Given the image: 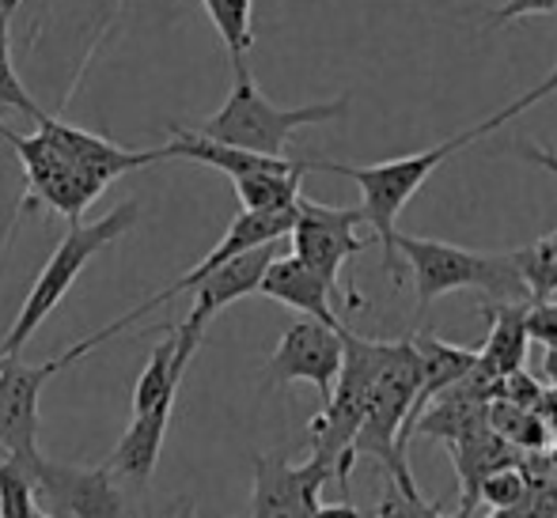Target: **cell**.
<instances>
[{"mask_svg": "<svg viewBox=\"0 0 557 518\" xmlns=\"http://www.w3.org/2000/svg\"><path fill=\"white\" fill-rule=\"evenodd\" d=\"M543 375H546V382H550V394L557 397V352H546V359H543Z\"/></svg>", "mask_w": 557, "mask_h": 518, "instance_id": "obj_31", "label": "cell"}, {"mask_svg": "<svg viewBox=\"0 0 557 518\" xmlns=\"http://www.w3.org/2000/svg\"><path fill=\"white\" fill-rule=\"evenodd\" d=\"M38 137H42L46 144H50L53 152H58L61 160L76 170V175H84L88 182L103 186V190L114 182V178L133 175V170L152 167V163L168 160L163 148L133 152V148H122V144H114V140L99 137V132H88V129H81V125H69V122L50 117V114L38 122Z\"/></svg>", "mask_w": 557, "mask_h": 518, "instance_id": "obj_13", "label": "cell"}, {"mask_svg": "<svg viewBox=\"0 0 557 518\" xmlns=\"http://www.w3.org/2000/svg\"><path fill=\"white\" fill-rule=\"evenodd\" d=\"M114 333L117 329L111 321L99 333L76 341L61 356L35 359V364H27L20 356L4 359V371H0V451H4V458H15L20 466L30 469V462L38 458V397H42L46 382L65 371V367H73L76 359H84L88 352H96Z\"/></svg>", "mask_w": 557, "mask_h": 518, "instance_id": "obj_7", "label": "cell"}, {"mask_svg": "<svg viewBox=\"0 0 557 518\" xmlns=\"http://www.w3.org/2000/svg\"><path fill=\"white\" fill-rule=\"evenodd\" d=\"M0 137L15 148V155H20V163H23V175H27V193H23V201H20V216H15V224H20L23 212L30 209V201H35V209L46 205V209L58 212V216H65L69 224H81L84 209L103 193V186H96L84 175H76V170L69 167V163L61 160V155L53 152L38 132L35 137H20V132H12L4 125Z\"/></svg>", "mask_w": 557, "mask_h": 518, "instance_id": "obj_10", "label": "cell"}, {"mask_svg": "<svg viewBox=\"0 0 557 518\" xmlns=\"http://www.w3.org/2000/svg\"><path fill=\"white\" fill-rule=\"evenodd\" d=\"M383 356V341H364V337L342 329V371L334 379L331 397L323 402V409L311 420L308 439H311V458L323 462L337 481V489L349 492V473H352V439H357L360 424L368 413V394H372L375 367Z\"/></svg>", "mask_w": 557, "mask_h": 518, "instance_id": "obj_6", "label": "cell"}, {"mask_svg": "<svg viewBox=\"0 0 557 518\" xmlns=\"http://www.w3.org/2000/svg\"><path fill=\"white\" fill-rule=\"evenodd\" d=\"M482 314L490 321V333H485V344L474 352V371L482 379H490L493 387L508 379V375L523 371L528 364V326H523V314H528V303H482Z\"/></svg>", "mask_w": 557, "mask_h": 518, "instance_id": "obj_18", "label": "cell"}, {"mask_svg": "<svg viewBox=\"0 0 557 518\" xmlns=\"http://www.w3.org/2000/svg\"><path fill=\"white\" fill-rule=\"evenodd\" d=\"M0 129H4V122H0Z\"/></svg>", "mask_w": 557, "mask_h": 518, "instance_id": "obj_35", "label": "cell"}, {"mask_svg": "<svg viewBox=\"0 0 557 518\" xmlns=\"http://www.w3.org/2000/svg\"><path fill=\"white\" fill-rule=\"evenodd\" d=\"M528 477H523L520 466H505V469H493L482 484H478V504H490L493 511L500 507H516L528 500Z\"/></svg>", "mask_w": 557, "mask_h": 518, "instance_id": "obj_25", "label": "cell"}, {"mask_svg": "<svg viewBox=\"0 0 557 518\" xmlns=\"http://www.w3.org/2000/svg\"><path fill=\"white\" fill-rule=\"evenodd\" d=\"M523 326H528V337H531V341H539L546 352H557V300L528 303V314H523Z\"/></svg>", "mask_w": 557, "mask_h": 518, "instance_id": "obj_27", "label": "cell"}, {"mask_svg": "<svg viewBox=\"0 0 557 518\" xmlns=\"http://www.w3.org/2000/svg\"><path fill=\"white\" fill-rule=\"evenodd\" d=\"M308 163L296 160L293 170H281V175H250L239 178L235 186V198H239L243 212H293L300 201V182Z\"/></svg>", "mask_w": 557, "mask_h": 518, "instance_id": "obj_20", "label": "cell"}, {"mask_svg": "<svg viewBox=\"0 0 557 518\" xmlns=\"http://www.w3.org/2000/svg\"><path fill=\"white\" fill-rule=\"evenodd\" d=\"M23 0H0V110H15V114L30 117V122H42L46 110L30 99L27 84L20 80L12 65V15Z\"/></svg>", "mask_w": 557, "mask_h": 518, "instance_id": "obj_22", "label": "cell"}, {"mask_svg": "<svg viewBox=\"0 0 557 518\" xmlns=\"http://www.w3.org/2000/svg\"><path fill=\"white\" fill-rule=\"evenodd\" d=\"M175 518H190V507H186V511H178Z\"/></svg>", "mask_w": 557, "mask_h": 518, "instance_id": "obj_33", "label": "cell"}, {"mask_svg": "<svg viewBox=\"0 0 557 518\" xmlns=\"http://www.w3.org/2000/svg\"><path fill=\"white\" fill-rule=\"evenodd\" d=\"M163 155L168 160H190V163H206V167L221 170L232 182L250 175H281V170H293L296 160L288 155H258L247 152V148H232L221 144V140L201 137L198 129H183V125H171V140L163 144Z\"/></svg>", "mask_w": 557, "mask_h": 518, "instance_id": "obj_17", "label": "cell"}, {"mask_svg": "<svg viewBox=\"0 0 557 518\" xmlns=\"http://www.w3.org/2000/svg\"><path fill=\"white\" fill-rule=\"evenodd\" d=\"M516 155H523L531 167H543L546 175L557 178V155L550 152V148H539V144H531V140L520 137V140H516Z\"/></svg>", "mask_w": 557, "mask_h": 518, "instance_id": "obj_29", "label": "cell"}, {"mask_svg": "<svg viewBox=\"0 0 557 518\" xmlns=\"http://www.w3.org/2000/svg\"><path fill=\"white\" fill-rule=\"evenodd\" d=\"M326 481H331V469L315 458L293 466L285 454H258L250 518H311L323 504L319 492Z\"/></svg>", "mask_w": 557, "mask_h": 518, "instance_id": "obj_14", "label": "cell"}, {"mask_svg": "<svg viewBox=\"0 0 557 518\" xmlns=\"http://www.w3.org/2000/svg\"><path fill=\"white\" fill-rule=\"evenodd\" d=\"M277 257V242L273 247H258V250H247V254L232 257L224 262L221 269L206 273L198 285L190 288L194 292V307L186 314L183 326H175V352L183 359H190L198 352L201 337H206V326L216 318L221 311H227L232 303L247 300V295L258 292V280H262L265 265Z\"/></svg>", "mask_w": 557, "mask_h": 518, "instance_id": "obj_12", "label": "cell"}, {"mask_svg": "<svg viewBox=\"0 0 557 518\" xmlns=\"http://www.w3.org/2000/svg\"><path fill=\"white\" fill-rule=\"evenodd\" d=\"M375 518H444L441 507L425 504L421 492H406L398 481H383V496L375 504Z\"/></svg>", "mask_w": 557, "mask_h": 518, "instance_id": "obj_26", "label": "cell"}, {"mask_svg": "<svg viewBox=\"0 0 557 518\" xmlns=\"http://www.w3.org/2000/svg\"><path fill=\"white\" fill-rule=\"evenodd\" d=\"M395 254L410 269L421 311L433 307L441 295L462 292V288L482 292L485 303H528V288L516 273L512 254H482V250L421 239V235H398Z\"/></svg>", "mask_w": 557, "mask_h": 518, "instance_id": "obj_2", "label": "cell"}, {"mask_svg": "<svg viewBox=\"0 0 557 518\" xmlns=\"http://www.w3.org/2000/svg\"><path fill=\"white\" fill-rule=\"evenodd\" d=\"M421 387V359L413 341H383V356L375 367L372 394H368V413L352 439V458H375L383 466V477L398 481L406 492H418L410 473V462L403 451V428L410 405Z\"/></svg>", "mask_w": 557, "mask_h": 518, "instance_id": "obj_3", "label": "cell"}, {"mask_svg": "<svg viewBox=\"0 0 557 518\" xmlns=\"http://www.w3.org/2000/svg\"><path fill=\"white\" fill-rule=\"evenodd\" d=\"M311 518H364V515H360L349 500H337V504H319Z\"/></svg>", "mask_w": 557, "mask_h": 518, "instance_id": "obj_30", "label": "cell"}, {"mask_svg": "<svg viewBox=\"0 0 557 518\" xmlns=\"http://www.w3.org/2000/svg\"><path fill=\"white\" fill-rule=\"evenodd\" d=\"M550 12H557V0H505L500 8H490L485 20H490V27H505V23H516L523 15H550Z\"/></svg>", "mask_w": 557, "mask_h": 518, "instance_id": "obj_28", "label": "cell"}, {"mask_svg": "<svg viewBox=\"0 0 557 518\" xmlns=\"http://www.w3.org/2000/svg\"><path fill=\"white\" fill-rule=\"evenodd\" d=\"M0 518H38L30 469L15 458H0Z\"/></svg>", "mask_w": 557, "mask_h": 518, "instance_id": "obj_24", "label": "cell"}, {"mask_svg": "<svg viewBox=\"0 0 557 518\" xmlns=\"http://www.w3.org/2000/svg\"><path fill=\"white\" fill-rule=\"evenodd\" d=\"M413 349H418V359H421V387H418V397L410 405V416H406V428H403V451L410 454V439H413V428H418L421 413L444 394L451 390L455 382H462L470 371H474V352L470 349H459V344H447L441 337L433 333H413L410 337Z\"/></svg>", "mask_w": 557, "mask_h": 518, "instance_id": "obj_16", "label": "cell"}, {"mask_svg": "<svg viewBox=\"0 0 557 518\" xmlns=\"http://www.w3.org/2000/svg\"><path fill=\"white\" fill-rule=\"evenodd\" d=\"M171 413H175V397H171V402H160L156 409L133 416V424L125 428V435L117 439V446L111 451V458L103 462V466L111 469V473L122 484L145 489L148 477L156 473V462H160L163 435H168Z\"/></svg>", "mask_w": 557, "mask_h": 518, "instance_id": "obj_19", "label": "cell"}, {"mask_svg": "<svg viewBox=\"0 0 557 518\" xmlns=\"http://www.w3.org/2000/svg\"><path fill=\"white\" fill-rule=\"evenodd\" d=\"M30 481L38 507L58 518H137L125 484L107 466H65L38 454Z\"/></svg>", "mask_w": 557, "mask_h": 518, "instance_id": "obj_9", "label": "cell"}, {"mask_svg": "<svg viewBox=\"0 0 557 518\" xmlns=\"http://www.w3.org/2000/svg\"><path fill=\"white\" fill-rule=\"evenodd\" d=\"M474 132H459V137L444 140L436 148L425 152H410L398 155V160H383V163H368V167H352V163H331V160H308V167L315 170H331V175H345L360 186V216L364 224L380 235L383 242V269L391 273L395 285H403V262L395 254V239H398V216L403 209L413 201V193L436 175L441 163L451 160L462 144H470Z\"/></svg>", "mask_w": 557, "mask_h": 518, "instance_id": "obj_1", "label": "cell"}, {"mask_svg": "<svg viewBox=\"0 0 557 518\" xmlns=\"http://www.w3.org/2000/svg\"><path fill=\"white\" fill-rule=\"evenodd\" d=\"M364 224L360 209H337V205H319V201L300 198L296 201V219H293V254L323 280L326 288H334L345 300L349 311H360L364 300L352 285L342 280V269L349 257H357L360 250H368V239L357 235V227Z\"/></svg>", "mask_w": 557, "mask_h": 518, "instance_id": "obj_8", "label": "cell"}, {"mask_svg": "<svg viewBox=\"0 0 557 518\" xmlns=\"http://www.w3.org/2000/svg\"><path fill=\"white\" fill-rule=\"evenodd\" d=\"M342 329L323 326V321L300 314L281 333L273 356L265 359L262 390H281L288 382H311L319 390V397L326 402L334 390L337 371H342Z\"/></svg>", "mask_w": 557, "mask_h": 518, "instance_id": "obj_11", "label": "cell"}, {"mask_svg": "<svg viewBox=\"0 0 557 518\" xmlns=\"http://www.w3.org/2000/svg\"><path fill=\"white\" fill-rule=\"evenodd\" d=\"M137 216H140V201H122V205L111 209L107 216H99L96 224L69 227V235L58 242L50 262L42 265V273H38L35 285H30V292H27V300H23L20 314H15L12 329H8L4 341H0V352H4V356H20L23 344L35 337V329L50 318L53 307H58L69 292H73L84 265H88L96 254H103L111 242L122 239V235L137 224Z\"/></svg>", "mask_w": 557, "mask_h": 518, "instance_id": "obj_5", "label": "cell"}, {"mask_svg": "<svg viewBox=\"0 0 557 518\" xmlns=\"http://www.w3.org/2000/svg\"><path fill=\"white\" fill-rule=\"evenodd\" d=\"M258 295L281 303V307H293L296 314H304V318H315V321H323V326L342 329V318H337L334 307L337 303L345 307V300L334 288H326L296 254H277L265 265L262 280H258Z\"/></svg>", "mask_w": 557, "mask_h": 518, "instance_id": "obj_15", "label": "cell"}, {"mask_svg": "<svg viewBox=\"0 0 557 518\" xmlns=\"http://www.w3.org/2000/svg\"><path fill=\"white\" fill-rule=\"evenodd\" d=\"M201 4H206L209 20H213L232 65H247V53L255 46V27H250L255 0H201Z\"/></svg>", "mask_w": 557, "mask_h": 518, "instance_id": "obj_23", "label": "cell"}, {"mask_svg": "<svg viewBox=\"0 0 557 518\" xmlns=\"http://www.w3.org/2000/svg\"><path fill=\"white\" fill-rule=\"evenodd\" d=\"M38 518H58V515H50V511H42V507H38Z\"/></svg>", "mask_w": 557, "mask_h": 518, "instance_id": "obj_32", "label": "cell"}, {"mask_svg": "<svg viewBox=\"0 0 557 518\" xmlns=\"http://www.w3.org/2000/svg\"><path fill=\"white\" fill-rule=\"evenodd\" d=\"M4 359H8V356H4V352H0V371H4Z\"/></svg>", "mask_w": 557, "mask_h": 518, "instance_id": "obj_34", "label": "cell"}, {"mask_svg": "<svg viewBox=\"0 0 557 518\" xmlns=\"http://www.w3.org/2000/svg\"><path fill=\"white\" fill-rule=\"evenodd\" d=\"M349 114V96L326 99V103H308V106H277L258 91L255 76L247 65H235V84L227 91L224 106L201 125V137L221 140L232 148H247L258 155H285L288 140L304 125H323L337 122Z\"/></svg>", "mask_w": 557, "mask_h": 518, "instance_id": "obj_4", "label": "cell"}, {"mask_svg": "<svg viewBox=\"0 0 557 518\" xmlns=\"http://www.w3.org/2000/svg\"><path fill=\"white\" fill-rule=\"evenodd\" d=\"M512 265L528 288V303H546L557 295V227L543 239L512 250Z\"/></svg>", "mask_w": 557, "mask_h": 518, "instance_id": "obj_21", "label": "cell"}]
</instances>
